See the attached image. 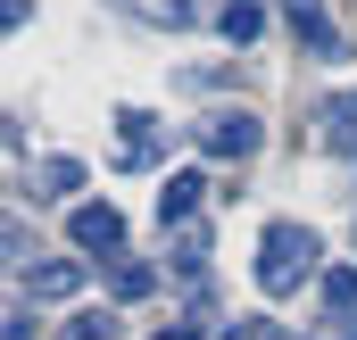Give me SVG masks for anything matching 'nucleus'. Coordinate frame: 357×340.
Returning a JSON list of instances; mask_svg holds the SVG:
<instances>
[{"instance_id":"obj_1","label":"nucleus","mask_w":357,"mask_h":340,"mask_svg":"<svg viewBox=\"0 0 357 340\" xmlns=\"http://www.w3.org/2000/svg\"><path fill=\"white\" fill-rule=\"evenodd\" d=\"M316 257H324V241H316L307 224H266V233H258V265H250V274H258V291H266V299H291V291H307V282H316Z\"/></svg>"},{"instance_id":"obj_2","label":"nucleus","mask_w":357,"mask_h":340,"mask_svg":"<svg viewBox=\"0 0 357 340\" xmlns=\"http://www.w3.org/2000/svg\"><path fill=\"white\" fill-rule=\"evenodd\" d=\"M199 150L241 167V158H258V150H266V125H258L250 108H216V116H199Z\"/></svg>"},{"instance_id":"obj_3","label":"nucleus","mask_w":357,"mask_h":340,"mask_svg":"<svg viewBox=\"0 0 357 340\" xmlns=\"http://www.w3.org/2000/svg\"><path fill=\"white\" fill-rule=\"evenodd\" d=\"M67 241L91 249V257H116V249H125V216H116L108 199H84V208L67 216Z\"/></svg>"},{"instance_id":"obj_4","label":"nucleus","mask_w":357,"mask_h":340,"mask_svg":"<svg viewBox=\"0 0 357 340\" xmlns=\"http://www.w3.org/2000/svg\"><path fill=\"white\" fill-rule=\"evenodd\" d=\"M167 150V125L150 108H116V167H150Z\"/></svg>"},{"instance_id":"obj_5","label":"nucleus","mask_w":357,"mask_h":340,"mask_svg":"<svg viewBox=\"0 0 357 340\" xmlns=\"http://www.w3.org/2000/svg\"><path fill=\"white\" fill-rule=\"evenodd\" d=\"M282 25H291L316 59H341V25L324 17V0H282Z\"/></svg>"},{"instance_id":"obj_6","label":"nucleus","mask_w":357,"mask_h":340,"mask_svg":"<svg viewBox=\"0 0 357 340\" xmlns=\"http://www.w3.org/2000/svg\"><path fill=\"white\" fill-rule=\"evenodd\" d=\"M84 291V265L75 257H42V265H25V299H75Z\"/></svg>"},{"instance_id":"obj_7","label":"nucleus","mask_w":357,"mask_h":340,"mask_svg":"<svg viewBox=\"0 0 357 340\" xmlns=\"http://www.w3.org/2000/svg\"><path fill=\"white\" fill-rule=\"evenodd\" d=\"M199 191H208V183H199L191 167H183V174H167V191H158V224H191V208H199Z\"/></svg>"},{"instance_id":"obj_8","label":"nucleus","mask_w":357,"mask_h":340,"mask_svg":"<svg viewBox=\"0 0 357 340\" xmlns=\"http://www.w3.org/2000/svg\"><path fill=\"white\" fill-rule=\"evenodd\" d=\"M175 282L183 291H208V233H191V224L175 233Z\"/></svg>"},{"instance_id":"obj_9","label":"nucleus","mask_w":357,"mask_h":340,"mask_svg":"<svg viewBox=\"0 0 357 340\" xmlns=\"http://www.w3.org/2000/svg\"><path fill=\"white\" fill-rule=\"evenodd\" d=\"M216 33H225V42H258V33H266V8H258V0H216Z\"/></svg>"},{"instance_id":"obj_10","label":"nucleus","mask_w":357,"mask_h":340,"mask_svg":"<svg viewBox=\"0 0 357 340\" xmlns=\"http://www.w3.org/2000/svg\"><path fill=\"white\" fill-rule=\"evenodd\" d=\"M316 116H324V150H357V91H341V100H324Z\"/></svg>"},{"instance_id":"obj_11","label":"nucleus","mask_w":357,"mask_h":340,"mask_svg":"<svg viewBox=\"0 0 357 340\" xmlns=\"http://www.w3.org/2000/svg\"><path fill=\"white\" fill-rule=\"evenodd\" d=\"M33 183H42V199H67V191L84 183V167H75V158H42V167H33Z\"/></svg>"},{"instance_id":"obj_12","label":"nucleus","mask_w":357,"mask_h":340,"mask_svg":"<svg viewBox=\"0 0 357 340\" xmlns=\"http://www.w3.org/2000/svg\"><path fill=\"white\" fill-rule=\"evenodd\" d=\"M324 307L333 316H357V265H333L324 274Z\"/></svg>"},{"instance_id":"obj_13","label":"nucleus","mask_w":357,"mask_h":340,"mask_svg":"<svg viewBox=\"0 0 357 340\" xmlns=\"http://www.w3.org/2000/svg\"><path fill=\"white\" fill-rule=\"evenodd\" d=\"M150 291H158V265L125 257V265H116V299H150Z\"/></svg>"},{"instance_id":"obj_14","label":"nucleus","mask_w":357,"mask_h":340,"mask_svg":"<svg viewBox=\"0 0 357 340\" xmlns=\"http://www.w3.org/2000/svg\"><path fill=\"white\" fill-rule=\"evenodd\" d=\"M67 340H116V316H108V307H84V316L67 324Z\"/></svg>"},{"instance_id":"obj_15","label":"nucleus","mask_w":357,"mask_h":340,"mask_svg":"<svg viewBox=\"0 0 357 340\" xmlns=\"http://www.w3.org/2000/svg\"><path fill=\"white\" fill-rule=\"evenodd\" d=\"M225 340H299V332H291V324H266V316H233Z\"/></svg>"},{"instance_id":"obj_16","label":"nucleus","mask_w":357,"mask_h":340,"mask_svg":"<svg viewBox=\"0 0 357 340\" xmlns=\"http://www.w3.org/2000/svg\"><path fill=\"white\" fill-rule=\"evenodd\" d=\"M0 340H33V316H25V307H8V316H0Z\"/></svg>"},{"instance_id":"obj_17","label":"nucleus","mask_w":357,"mask_h":340,"mask_svg":"<svg viewBox=\"0 0 357 340\" xmlns=\"http://www.w3.org/2000/svg\"><path fill=\"white\" fill-rule=\"evenodd\" d=\"M150 340H199V332H191V324H158Z\"/></svg>"}]
</instances>
